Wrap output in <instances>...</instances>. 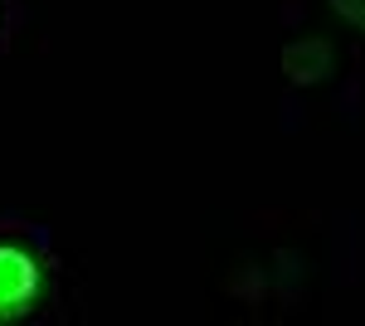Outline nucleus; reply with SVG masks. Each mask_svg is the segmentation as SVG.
Instances as JSON below:
<instances>
[{"label": "nucleus", "instance_id": "2", "mask_svg": "<svg viewBox=\"0 0 365 326\" xmlns=\"http://www.w3.org/2000/svg\"><path fill=\"white\" fill-rule=\"evenodd\" d=\"M282 73L292 83H302V88H312V83H327L331 73H336V54H331V44L327 39H297V44H287L282 49Z\"/></svg>", "mask_w": 365, "mask_h": 326}, {"label": "nucleus", "instance_id": "3", "mask_svg": "<svg viewBox=\"0 0 365 326\" xmlns=\"http://www.w3.org/2000/svg\"><path fill=\"white\" fill-rule=\"evenodd\" d=\"M331 10H336L346 25H356V29H365V0H331Z\"/></svg>", "mask_w": 365, "mask_h": 326}, {"label": "nucleus", "instance_id": "1", "mask_svg": "<svg viewBox=\"0 0 365 326\" xmlns=\"http://www.w3.org/2000/svg\"><path fill=\"white\" fill-rule=\"evenodd\" d=\"M39 287H44V277H39V263L29 258L25 248L0 244V322H15V317H25L29 307L39 302Z\"/></svg>", "mask_w": 365, "mask_h": 326}]
</instances>
